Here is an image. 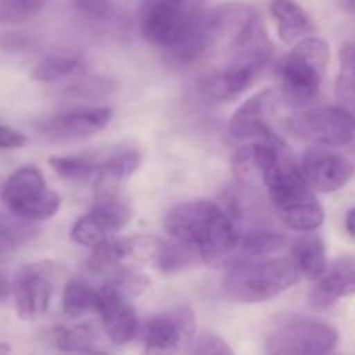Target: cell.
<instances>
[{
    "label": "cell",
    "mask_w": 355,
    "mask_h": 355,
    "mask_svg": "<svg viewBox=\"0 0 355 355\" xmlns=\"http://www.w3.org/2000/svg\"><path fill=\"white\" fill-rule=\"evenodd\" d=\"M286 236L272 231H253L241 236L238 250L245 260H257L260 257H269L286 246Z\"/></svg>",
    "instance_id": "26"
},
{
    "label": "cell",
    "mask_w": 355,
    "mask_h": 355,
    "mask_svg": "<svg viewBox=\"0 0 355 355\" xmlns=\"http://www.w3.org/2000/svg\"><path fill=\"white\" fill-rule=\"evenodd\" d=\"M297 263L290 259L239 260L222 279V291L232 302L262 304L279 297L300 279Z\"/></svg>",
    "instance_id": "2"
},
{
    "label": "cell",
    "mask_w": 355,
    "mask_h": 355,
    "mask_svg": "<svg viewBox=\"0 0 355 355\" xmlns=\"http://www.w3.org/2000/svg\"><path fill=\"white\" fill-rule=\"evenodd\" d=\"M61 270V266L51 260L28 263L17 270L12 284L17 318L23 321H37L49 311L55 276Z\"/></svg>",
    "instance_id": "8"
},
{
    "label": "cell",
    "mask_w": 355,
    "mask_h": 355,
    "mask_svg": "<svg viewBox=\"0 0 355 355\" xmlns=\"http://www.w3.org/2000/svg\"><path fill=\"white\" fill-rule=\"evenodd\" d=\"M7 218L0 215V260L12 255L16 250L30 243L37 236L38 229L31 222L16 217Z\"/></svg>",
    "instance_id": "23"
},
{
    "label": "cell",
    "mask_w": 355,
    "mask_h": 355,
    "mask_svg": "<svg viewBox=\"0 0 355 355\" xmlns=\"http://www.w3.org/2000/svg\"><path fill=\"white\" fill-rule=\"evenodd\" d=\"M28 137L19 130L0 123V149H19L26 146Z\"/></svg>",
    "instance_id": "36"
},
{
    "label": "cell",
    "mask_w": 355,
    "mask_h": 355,
    "mask_svg": "<svg viewBox=\"0 0 355 355\" xmlns=\"http://www.w3.org/2000/svg\"><path fill=\"white\" fill-rule=\"evenodd\" d=\"M76 7L92 19H104L111 12V0H75Z\"/></svg>",
    "instance_id": "35"
},
{
    "label": "cell",
    "mask_w": 355,
    "mask_h": 355,
    "mask_svg": "<svg viewBox=\"0 0 355 355\" xmlns=\"http://www.w3.org/2000/svg\"><path fill=\"white\" fill-rule=\"evenodd\" d=\"M92 210L107 222V225L113 229L114 234L120 229H123L132 218L130 205L120 193L96 196V205H94Z\"/></svg>",
    "instance_id": "30"
},
{
    "label": "cell",
    "mask_w": 355,
    "mask_h": 355,
    "mask_svg": "<svg viewBox=\"0 0 355 355\" xmlns=\"http://www.w3.org/2000/svg\"><path fill=\"white\" fill-rule=\"evenodd\" d=\"M279 220L286 225L288 229H293V231L300 232H311L315 231L322 225L324 222V210L319 205V201L309 200L304 203L293 205V207H288L284 210L276 211Z\"/></svg>",
    "instance_id": "22"
},
{
    "label": "cell",
    "mask_w": 355,
    "mask_h": 355,
    "mask_svg": "<svg viewBox=\"0 0 355 355\" xmlns=\"http://www.w3.org/2000/svg\"><path fill=\"white\" fill-rule=\"evenodd\" d=\"M257 76H259V73L255 69L229 62L227 68L207 76V80L203 82V90L214 101H220V103L232 101L239 94L245 92L246 89H250Z\"/></svg>",
    "instance_id": "16"
},
{
    "label": "cell",
    "mask_w": 355,
    "mask_h": 355,
    "mask_svg": "<svg viewBox=\"0 0 355 355\" xmlns=\"http://www.w3.org/2000/svg\"><path fill=\"white\" fill-rule=\"evenodd\" d=\"M62 311L71 319L97 311V291L83 281L71 279L62 291Z\"/></svg>",
    "instance_id": "29"
},
{
    "label": "cell",
    "mask_w": 355,
    "mask_h": 355,
    "mask_svg": "<svg viewBox=\"0 0 355 355\" xmlns=\"http://www.w3.org/2000/svg\"><path fill=\"white\" fill-rule=\"evenodd\" d=\"M2 201L10 214L28 222L49 220L61 208L59 194L47 189L44 173L33 165L10 173L2 186Z\"/></svg>",
    "instance_id": "6"
},
{
    "label": "cell",
    "mask_w": 355,
    "mask_h": 355,
    "mask_svg": "<svg viewBox=\"0 0 355 355\" xmlns=\"http://www.w3.org/2000/svg\"><path fill=\"white\" fill-rule=\"evenodd\" d=\"M338 342L335 326L318 318L286 314L276 319L263 350L276 355H321L333 352Z\"/></svg>",
    "instance_id": "4"
},
{
    "label": "cell",
    "mask_w": 355,
    "mask_h": 355,
    "mask_svg": "<svg viewBox=\"0 0 355 355\" xmlns=\"http://www.w3.org/2000/svg\"><path fill=\"white\" fill-rule=\"evenodd\" d=\"M196 319L194 311L187 305L173 309L162 315L146 319L142 326V342L146 352L166 354L182 350L194 340Z\"/></svg>",
    "instance_id": "9"
},
{
    "label": "cell",
    "mask_w": 355,
    "mask_h": 355,
    "mask_svg": "<svg viewBox=\"0 0 355 355\" xmlns=\"http://www.w3.org/2000/svg\"><path fill=\"white\" fill-rule=\"evenodd\" d=\"M259 17L257 10L246 3L229 2L215 7L205 14V37L208 51L215 47H225L231 51L246 28Z\"/></svg>",
    "instance_id": "12"
},
{
    "label": "cell",
    "mask_w": 355,
    "mask_h": 355,
    "mask_svg": "<svg viewBox=\"0 0 355 355\" xmlns=\"http://www.w3.org/2000/svg\"><path fill=\"white\" fill-rule=\"evenodd\" d=\"M120 267V259L116 253V245L114 239L110 238L101 245L94 246L92 255L89 259V269L96 274L114 272Z\"/></svg>",
    "instance_id": "33"
},
{
    "label": "cell",
    "mask_w": 355,
    "mask_h": 355,
    "mask_svg": "<svg viewBox=\"0 0 355 355\" xmlns=\"http://www.w3.org/2000/svg\"><path fill=\"white\" fill-rule=\"evenodd\" d=\"M200 260H203L201 259V253L194 246L172 239L168 243L165 241L162 253H159L158 260H156V266H158V269L163 274H173L182 272V270L196 266Z\"/></svg>",
    "instance_id": "24"
},
{
    "label": "cell",
    "mask_w": 355,
    "mask_h": 355,
    "mask_svg": "<svg viewBox=\"0 0 355 355\" xmlns=\"http://www.w3.org/2000/svg\"><path fill=\"white\" fill-rule=\"evenodd\" d=\"M329 58L331 51L322 38L305 37L298 40L277 62L284 101L297 106L311 103L321 90Z\"/></svg>",
    "instance_id": "3"
},
{
    "label": "cell",
    "mask_w": 355,
    "mask_h": 355,
    "mask_svg": "<svg viewBox=\"0 0 355 355\" xmlns=\"http://www.w3.org/2000/svg\"><path fill=\"white\" fill-rule=\"evenodd\" d=\"M82 68V61L75 54H51L37 62L31 71V78L37 82L51 83L55 80L68 78Z\"/></svg>",
    "instance_id": "27"
},
{
    "label": "cell",
    "mask_w": 355,
    "mask_h": 355,
    "mask_svg": "<svg viewBox=\"0 0 355 355\" xmlns=\"http://www.w3.org/2000/svg\"><path fill=\"white\" fill-rule=\"evenodd\" d=\"M9 352H12V347H10L9 343H6V342H0V355L9 354Z\"/></svg>",
    "instance_id": "40"
},
{
    "label": "cell",
    "mask_w": 355,
    "mask_h": 355,
    "mask_svg": "<svg viewBox=\"0 0 355 355\" xmlns=\"http://www.w3.org/2000/svg\"><path fill=\"white\" fill-rule=\"evenodd\" d=\"M139 165H141V156L137 151H125L111 156L97 170L96 196L120 193L121 186L130 179Z\"/></svg>",
    "instance_id": "18"
},
{
    "label": "cell",
    "mask_w": 355,
    "mask_h": 355,
    "mask_svg": "<svg viewBox=\"0 0 355 355\" xmlns=\"http://www.w3.org/2000/svg\"><path fill=\"white\" fill-rule=\"evenodd\" d=\"M355 295V255L338 257L328 266L311 293V305L324 311L343 297Z\"/></svg>",
    "instance_id": "15"
},
{
    "label": "cell",
    "mask_w": 355,
    "mask_h": 355,
    "mask_svg": "<svg viewBox=\"0 0 355 355\" xmlns=\"http://www.w3.org/2000/svg\"><path fill=\"white\" fill-rule=\"evenodd\" d=\"M189 352L196 355H231L232 349L220 336L214 333H201L198 338L193 340Z\"/></svg>",
    "instance_id": "34"
},
{
    "label": "cell",
    "mask_w": 355,
    "mask_h": 355,
    "mask_svg": "<svg viewBox=\"0 0 355 355\" xmlns=\"http://www.w3.org/2000/svg\"><path fill=\"white\" fill-rule=\"evenodd\" d=\"M335 96L340 106L355 111V45L352 42H345L340 47Z\"/></svg>",
    "instance_id": "21"
},
{
    "label": "cell",
    "mask_w": 355,
    "mask_h": 355,
    "mask_svg": "<svg viewBox=\"0 0 355 355\" xmlns=\"http://www.w3.org/2000/svg\"><path fill=\"white\" fill-rule=\"evenodd\" d=\"M274 106V90L266 89L253 94L246 99L229 120V134L231 137L245 141V139H266L272 135L269 127V116Z\"/></svg>",
    "instance_id": "14"
},
{
    "label": "cell",
    "mask_w": 355,
    "mask_h": 355,
    "mask_svg": "<svg viewBox=\"0 0 355 355\" xmlns=\"http://www.w3.org/2000/svg\"><path fill=\"white\" fill-rule=\"evenodd\" d=\"M54 343L62 352L96 354L101 350L97 347L96 331L87 324L71 326V328L59 326L54 331Z\"/></svg>",
    "instance_id": "25"
},
{
    "label": "cell",
    "mask_w": 355,
    "mask_h": 355,
    "mask_svg": "<svg viewBox=\"0 0 355 355\" xmlns=\"http://www.w3.org/2000/svg\"><path fill=\"white\" fill-rule=\"evenodd\" d=\"M291 134L315 146H345L355 137V111L343 106H319L291 118Z\"/></svg>",
    "instance_id": "7"
},
{
    "label": "cell",
    "mask_w": 355,
    "mask_h": 355,
    "mask_svg": "<svg viewBox=\"0 0 355 355\" xmlns=\"http://www.w3.org/2000/svg\"><path fill=\"white\" fill-rule=\"evenodd\" d=\"M203 0H148L141 10V31L158 47L173 49L201 24Z\"/></svg>",
    "instance_id": "5"
},
{
    "label": "cell",
    "mask_w": 355,
    "mask_h": 355,
    "mask_svg": "<svg viewBox=\"0 0 355 355\" xmlns=\"http://www.w3.org/2000/svg\"><path fill=\"white\" fill-rule=\"evenodd\" d=\"M97 314L107 338L114 345H127L137 336L139 319L130 298L125 297L118 288L107 281L101 290H97Z\"/></svg>",
    "instance_id": "10"
},
{
    "label": "cell",
    "mask_w": 355,
    "mask_h": 355,
    "mask_svg": "<svg viewBox=\"0 0 355 355\" xmlns=\"http://www.w3.org/2000/svg\"><path fill=\"white\" fill-rule=\"evenodd\" d=\"M172 239L194 246L203 262H220L238 250L241 241V217L231 208L211 201H187L173 207L163 220Z\"/></svg>",
    "instance_id": "1"
},
{
    "label": "cell",
    "mask_w": 355,
    "mask_h": 355,
    "mask_svg": "<svg viewBox=\"0 0 355 355\" xmlns=\"http://www.w3.org/2000/svg\"><path fill=\"white\" fill-rule=\"evenodd\" d=\"M300 166L309 186L324 194L340 191L354 175V165L349 159L322 148L309 149Z\"/></svg>",
    "instance_id": "11"
},
{
    "label": "cell",
    "mask_w": 355,
    "mask_h": 355,
    "mask_svg": "<svg viewBox=\"0 0 355 355\" xmlns=\"http://www.w3.org/2000/svg\"><path fill=\"white\" fill-rule=\"evenodd\" d=\"M10 291H12V284L9 283V279L3 274H0V302L6 300Z\"/></svg>",
    "instance_id": "37"
},
{
    "label": "cell",
    "mask_w": 355,
    "mask_h": 355,
    "mask_svg": "<svg viewBox=\"0 0 355 355\" xmlns=\"http://www.w3.org/2000/svg\"><path fill=\"white\" fill-rule=\"evenodd\" d=\"M270 14L277 23V35L284 44H295L314 31L311 16L293 0H272Z\"/></svg>",
    "instance_id": "17"
},
{
    "label": "cell",
    "mask_w": 355,
    "mask_h": 355,
    "mask_svg": "<svg viewBox=\"0 0 355 355\" xmlns=\"http://www.w3.org/2000/svg\"><path fill=\"white\" fill-rule=\"evenodd\" d=\"M113 229H111L110 225H107V222L94 210H90L89 214L80 217L71 227L73 241H75L76 245L87 246V248H94V246L101 245V243L106 241V239L113 238Z\"/></svg>",
    "instance_id": "28"
},
{
    "label": "cell",
    "mask_w": 355,
    "mask_h": 355,
    "mask_svg": "<svg viewBox=\"0 0 355 355\" xmlns=\"http://www.w3.org/2000/svg\"><path fill=\"white\" fill-rule=\"evenodd\" d=\"M49 165L61 179L69 182H87L96 179L99 165L80 156H49Z\"/></svg>",
    "instance_id": "31"
},
{
    "label": "cell",
    "mask_w": 355,
    "mask_h": 355,
    "mask_svg": "<svg viewBox=\"0 0 355 355\" xmlns=\"http://www.w3.org/2000/svg\"><path fill=\"white\" fill-rule=\"evenodd\" d=\"M340 6H342V9L345 10V12L355 16V0H340Z\"/></svg>",
    "instance_id": "39"
},
{
    "label": "cell",
    "mask_w": 355,
    "mask_h": 355,
    "mask_svg": "<svg viewBox=\"0 0 355 355\" xmlns=\"http://www.w3.org/2000/svg\"><path fill=\"white\" fill-rule=\"evenodd\" d=\"M291 260L297 263L302 276L318 281L328 269L324 241L318 234L300 236L291 245Z\"/></svg>",
    "instance_id": "20"
},
{
    "label": "cell",
    "mask_w": 355,
    "mask_h": 355,
    "mask_svg": "<svg viewBox=\"0 0 355 355\" xmlns=\"http://www.w3.org/2000/svg\"><path fill=\"white\" fill-rule=\"evenodd\" d=\"M114 245H116L120 267L137 269V267L146 266V263H156L165 241L162 238H158V236L137 234L114 239Z\"/></svg>",
    "instance_id": "19"
},
{
    "label": "cell",
    "mask_w": 355,
    "mask_h": 355,
    "mask_svg": "<svg viewBox=\"0 0 355 355\" xmlns=\"http://www.w3.org/2000/svg\"><path fill=\"white\" fill-rule=\"evenodd\" d=\"M345 229L350 236L355 238V208H350L345 215Z\"/></svg>",
    "instance_id": "38"
},
{
    "label": "cell",
    "mask_w": 355,
    "mask_h": 355,
    "mask_svg": "<svg viewBox=\"0 0 355 355\" xmlns=\"http://www.w3.org/2000/svg\"><path fill=\"white\" fill-rule=\"evenodd\" d=\"M47 0H0V23L21 24L33 19Z\"/></svg>",
    "instance_id": "32"
},
{
    "label": "cell",
    "mask_w": 355,
    "mask_h": 355,
    "mask_svg": "<svg viewBox=\"0 0 355 355\" xmlns=\"http://www.w3.org/2000/svg\"><path fill=\"white\" fill-rule=\"evenodd\" d=\"M111 118H113V110L107 106L73 110L47 120L42 125V130L49 137L61 139V141L83 139L106 128Z\"/></svg>",
    "instance_id": "13"
}]
</instances>
